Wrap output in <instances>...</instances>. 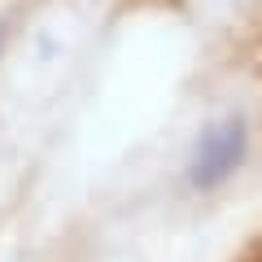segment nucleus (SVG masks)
Listing matches in <instances>:
<instances>
[{"mask_svg": "<svg viewBox=\"0 0 262 262\" xmlns=\"http://www.w3.org/2000/svg\"><path fill=\"white\" fill-rule=\"evenodd\" d=\"M219 5H227V9H249V5H262V0H219Z\"/></svg>", "mask_w": 262, "mask_h": 262, "instance_id": "f03ea898", "label": "nucleus"}, {"mask_svg": "<svg viewBox=\"0 0 262 262\" xmlns=\"http://www.w3.org/2000/svg\"><path fill=\"white\" fill-rule=\"evenodd\" d=\"M249 144H253V127L245 110H219L196 127L192 144L184 158V179L192 192H214L223 188L236 170L249 162Z\"/></svg>", "mask_w": 262, "mask_h": 262, "instance_id": "f257e3e1", "label": "nucleus"}]
</instances>
